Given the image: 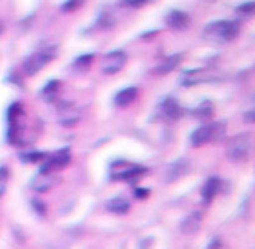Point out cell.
Masks as SVG:
<instances>
[{"instance_id":"obj_32","label":"cell","mask_w":255,"mask_h":249,"mask_svg":"<svg viewBox=\"0 0 255 249\" xmlns=\"http://www.w3.org/2000/svg\"><path fill=\"white\" fill-rule=\"evenodd\" d=\"M8 179V169L6 167H0V183H4Z\"/></svg>"},{"instance_id":"obj_8","label":"cell","mask_w":255,"mask_h":249,"mask_svg":"<svg viewBox=\"0 0 255 249\" xmlns=\"http://www.w3.org/2000/svg\"><path fill=\"white\" fill-rule=\"evenodd\" d=\"M219 187H221V179L219 177H209L203 183V187H201V199H203V203H209L217 195Z\"/></svg>"},{"instance_id":"obj_9","label":"cell","mask_w":255,"mask_h":249,"mask_svg":"<svg viewBox=\"0 0 255 249\" xmlns=\"http://www.w3.org/2000/svg\"><path fill=\"white\" fill-rule=\"evenodd\" d=\"M54 185H56V177H54L52 173H38V175L34 177V181H32L34 191H40V193L52 189Z\"/></svg>"},{"instance_id":"obj_34","label":"cell","mask_w":255,"mask_h":249,"mask_svg":"<svg viewBox=\"0 0 255 249\" xmlns=\"http://www.w3.org/2000/svg\"><path fill=\"white\" fill-rule=\"evenodd\" d=\"M0 34H2V24H0Z\"/></svg>"},{"instance_id":"obj_22","label":"cell","mask_w":255,"mask_h":249,"mask_svg":"<svg viewBox=\"0 0 255 249\" xmlns=\"http://www.w3.org/2000/svg\"><path fill=\"white\" fill-rule=\"evenodd\" d=\"M20 114H22V106H20L18 102H14V104L8 108V124H16V120H18Z\"/></svg>"},{"instance_id":"obj_2","label":"cell","mask_w":255,"mask_h":249,"mask_svg":"<svg viewBox=\"0 0 255 249\" xmlns=\"http://www.w3.org/2000/svg\"><path fill=\"white\" fill-rule=\"evenodd\" d=\"M223 131H225V124H223V122H213V124H207V125L197 127V129L191 133L189 141H191V145L197 147V145H203V143H207V141L219 139Z\"/></svg>"},{"instance_id":"obj_13","label":"cell","mask_w":255,"mask_h":249,"mask_svg":"<svg viewBox=\"0 0 255 249\" xmlns=\"http://www.w3.org/2000/svg\"><path fill=\"white\" fill-rule=\"evenodd\" d=\"M106 209L112 211V213H128L129 201H128L126 197H112V199L106 203Z\"/></svg>"},{"instance_id":"obj_29","label":"cell","mask_w":255,"mask_h":249,"mask_svg":"<svg viewBox=\"0 0 255 249\" xmlns=\"http://www.w3.org/2000/svg\"><path fill=\"white\" fill-rule=\"evenodd\" d=\"M145 0H122V4L124 6H129V8H137V6H141Z\"/></svg>"},{"instance_id":"obj_23","label":"cell","mask_w":255,"mask_h":249,"mask_svg":"<svg viewBox=\"0 0 255 249\" xmlns=\"http://www.w3.org/2000/svg\"><path fill=\"white\" fill-rule=\"evenodd\" d=\"M92 60H94V56H92V54H84V56H80V58H76V60H74V66H76L78 70H86V68L92 64Z\"/></svg>"},{"instance_id":"obj_18","label":"cell","mask_w":255,"mask_h":249,"mask_svg":"<svg viewBox=\"0 0 255 249\" xmlns=\"http://www.w3.org/2000/svg\"><path fill=\"white\" fill-rule=\"evenodd\" d=\"M20 159L26 161V163H40V161L46 159V153H42V151H24V153H20Z\"/></svg>"},{"instance_id":"obj_30","label":"cell","mask_w":255,"mask_h":249,"mask_svg":"<svg viewBox=\"0 0 255 249\" xmlns=\"http://www.w3.org/2000/svg\"><path fill=\"white\" fill-rule=\"evenodd\" d=\"M243 120H245V122H249V124H255V110H249V112H245Z\"/></svg>"},{"instance_id":"obj_25","label":"cell","mask_w":255,"mask_h":249,"mask_svg":"<svg viewBox=\"0 0 255 249\" xmlns=\"http://www.w3.org/2000/svg\"><path fill=\"white\" fill-rule=\"evenodd\" d=\"M213 112V106L209 104V102H203V104H199V108L195 110V116L197 118H205V116H209Z\"/></svg>"},{"instance_id":"obj_3","label":"cell","mask_w":255,"mask_h":249,"mask_svg":"<svg viewBox=\"0 0 255 249\" xmlns=\"http://www.w3.org/2000/svg\"><path fill=\"white\" fill-rule=\"evenodd\" d=\"M249 149H251L249 135L247 133H239V135H235V137L229 139V143H227V157L231 161H235V163L245 161L247 155H249Z\"/></svg>"},{"instance_id":"obj_14","label":"cell","mask_w":255,"mask_h":249,"mask_svg":"<svg viewBox=\"0 0 255 249\" xmlns=\"http://www.w3.org/2000/svg\"><path fill=\"white\" fill-rule=\"evenodd\" d=\"M181 62V54H175V56H169V58H165L157 68H155V74H167V72H171L177 64Z\"/></svg>"},{"instance_id":"obj_1","label":"cell","mask_w":255,"mask_h":249,"mask_svg":"<svg viewBox=\"0 0 255 249\" xmlns=\"http://www.w3.org/2000/svg\"><path fill=\"white\" fill-rule=\"evenodd\" d=\"M56 58V46H48V48H42L38 52H34L32 56H28L22 64V72L26 76H34L38 74L48 62H52Z\"/></svg>"},{"instance_id":"obj_10","label":"cell","mask_w":255,"mask_h":249,"mask_svg":"<svg viewBox=\"0 0 255 249\" xmlns=\"http://www.w3.org/2000/svg\"><path fill=\"white\" fill-rule=\"evenodd\" d=\"M199 225H201V213H199V211H193V213H189V215L181 221V233H185V235L197 233Z\"/></svg>"},{"instance_id":"obj_21","label":"cell","mask_w":255,"mask_h":249,"mask_svg":"<svg viewBox=\"0 0 255 249\" xmlns=\"http://www.w3.org/2000/svg\"><path fill=\"white\" fill-rule=\"evenodd\" d=\"M223 28H225V22H223V20H219V22H211V24H207V26L203 28V34H209V36H219Z\"/></svg>"},{"instance_id":"obj_24","label":"cell","mask_w":255,"mask_h":249,"mask_svg":"<svg viewBox=\"0 0 255 249\" xmlns=\"http://www.w3.org/2000/svg\"><path fill=\"white\" fill-rule=\"evenodd\" d=\"M237 14H241V16L255 14V0H249V2H243L241 6H237Z\"/></svg>"},{"instance_id":"obj_17","label":"cell","mask_w":255,"mask_h":249,"mask_svg":"<svg viewBox=\"0 0 255 249\" xmlns=\"http://www.w3.org/2000/svg\"><path fill=\"white\" fill-rule=\"evenodd\" d=\"M237 34H239V26H237L235 22H225V28L221 30L219 38H223V40H233Z\"/></svg>"},{"instance_id":"obj_7","label":"cell","mask_w":255,"mask_h":249,"mask_svg":"<svg viewBox=\"0 0 255 249\" xmlns=\"http://www.w3.org/2000/svg\"><path fill=\"white\" fill-rule=\"evenodd\" d=\"M167 26L171 30H185L189 26V14L181 12V10H175V12H169L167 14Z\"/></svg>"},{"instance_id":"obj_15","label":"cell","mask_w":255,"mask_h":249,"mask_svg":"<svg viewBox=\"0 0 255 249\" xmlns=\"http://www.w3.org/2000/svg\"><path fill=\"white\" fill-rule=\"evenodd\" d=\"M161 114L167 118V120H175L179 116V106L173 102V100H165L161 104Z\"/></svg>"},{"instance_id":"obj_19","label":"cell","mask_w":255,"mask_h":249,"mask_svg":"<svg viewBox=\"0 0 255 249\" xmlns=\"http://www.w3.org/2000/svg\"><path fill=\"white\" fill-rule=\"evenodd\" d=\"M58 88H60V82L58 80H50L44 88H42V98H46V100H52L54 96H56V92H58Z\"/></svg>"},{"instance_id":"obj_11","label":"cell","mask_w":255,"mask_h":249,"mask_svg":"<svg viewBox=\"0 0 255 249\" xmlns=\"http://www.w3.org/2000/svg\"><path fill=\"white\" fill-rule=\"evenodd\" d=\"M135 98H137V90H135L133 86H129V88H124V90H120V92L116 94L114 102H116V106L124 108V106H128V104H131Z\"/></svg>"},{"instance_id":"obj_16","label":"cell","mask_w":255,"mask_h":249,"mask_svg":"<svg viewBox=\"0 0 255 249\" xmlns=\"http://www.w3.org/2000/svg\"><path fill=\"white\" fill-rule=\"evenodd\" d=\"M78 122H80V114L78 112H74V110H62V114H60V124L62 125L70 127V125H74Z\"/></svg>"},{"instance_id":"obj_27","label":"cell","mask_w":255,"mask_h":249,"mask_svg":"<svg viewBox=\"0 0 255 249\" xmlns=\"http://www.w3.org/2000/svg\"><path fill=\"white\" fill-rule=\"evenodd\" d=\"M98 26H100V28H110V26H114V16L102 14L100 20H98Z\"/></svg>"},{"instance_id":"obj_5","label":"cell","mask_w":255,"mask_h":249,"mask_svg":"<svg viewBox=\"0 0 255 249\" xmlns=\"http://www.w3.org/2000/svg\"><path fill=\"white\" fill-rule=\"evenodd\" d=\"M70 163V149H58L56 153H52L50 157H46V161L40 167V173H52L56 169H62Z\"/></svg>"},{"instance_id":"obj_26","label":"cell","mask_w":255,"mask_h":249,"mask_svg":"<svg viewBox=\"0 0 255 249\" xmlns=\"http://www.w3.org/2000/svg\"><path fill=\"white\" fill-rule=\"evenodd\" d=\"M82 2H84V0H66V2L60 6V10H62V12H74L76 8L82 6Z\"/></svg>"},{"instance_id":"obj_12","label":"cell","mask_w":255,"mask_h":249,"mask_svg":"<svg viewBox=\"0 0 255 249\" xmlns=\"http://www.w3.org/2000/svg\"><path fill=\"white\" fill-rule=\"evenodd\" d=\"M187 171H189V161L187 159H179V161H175V163L169 165V169H167V181H173V179L185 175Z\"/></svg>"},{"instance_id":"obj_31","label":"cell","mask_w":255,"mask_h":249,"mask_svg":"<svg viewBox=\"0 0 255 249\" xmlns=\"http://www.w3.org/2000/svg\"><path fill=\"white\" fill-rule=\"evenodd\" d=\"M147 195H149V189H141V187L135 189V197H137V199H143V197H147Z\"/></svg>"},{"instance_id":"obj_4","label":"cell","mask_w":255,"mask_h":249,"mask_svg":"<svg viewBox=\"0 0 255 249\" xmlns=\"http://www.w3.org/2000/svg\"><path fill=\"white\" fill-rule=\"evenodd\" d=\"M145 173V167L128 163V161H116L110 167V175L112 179H128V181H135L139 175Z\"/></svg>"},{"instance_id":"obj_6","label":"cell","mask_w":255,"mask_h":249,"mask_svg":"<svg viewBox=\"0 0 255 249\" xmlns=\"http://www.w3.org/2000/svg\"><path fill=\"white\" fill-rule=\"evenodd\" d=\"M126 60H128L126 52H122V50H114V52L106 54L104 64H102V72H104V74H116V72L122 70V66L126 64Z\"/></svg>"},{"instance_id":"obj_20","label":"cell","mask_w":255,"mask_h":249,"mask_svg":"<svg viewBox=\"0 0 255 249\" xmlns=\"http://www.w3.org/2000/svg\"><path fill=\"white\" fill-rule=\"evenodd\" d=\"M199 82H203V76H201V72H199V70L187 72V74L183 76V80H181V84H183V86H193V84H199Z\"/></svg>"},{"instance_id":"obj_33","label":"cell","mask_w":255,"mask_h":249,"mask_svg":"<svg viewBox=\"0 0 255 249\" xmlns=\"http://www.w3.org/2000/svg\"><path fill=\"white\" fill-rule=\"evenodd\" d=\"M207 249H223V245H221V241H219V239H213V241H211V245H209Z\"/></svg>"},{"instance_id":"obj_28","label":"cell","mask_w":255,"mask_h":249,"mask_svg":"<svg viewBox=\"0 0 255 249\" xmlns=\"http://www.w3.org/2000/svg\"><path fill=\"white\" fill-rule=\"evenodd\" d=\"M32 207H34V211H36L38 215H44V213H46V205H44L38 197H34V199H32Z\"/></svg>"}]
</instances>
